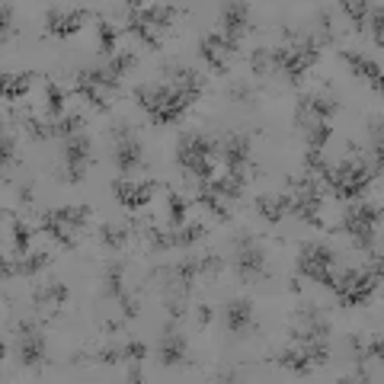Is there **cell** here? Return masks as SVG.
Returning <instances> with one entry per match:
<instances>
[{
	"label": "cell",
	"instance_id": "cell-1",
	"mask_svg": "<svg viewBox=\"0 0 384 384\" xmlns=\"http://www.w3.org/2000/svg\"><path fill=\"white\" fill-rule=\"evenodd\" d=\"M378 285H381V253H375L372 266L356 272V279H352V285L346 292H336V304H340V308H359V304L372 301V295L378 292Z\"/></svg>",
	"mask_w": 384,
	"mask_h": 384
},
{
	"label": "cell",
	"instance_id": "cell-2",
	"mask_svg": "<svg viewBox=\"0 0 384 384\" xmlns=\"http://www.w3.org/2000/svg\"><path fill=\"white\" fill-rule=\"evenodd\" d=\"M112 157H116V167L122 176H128L138 167H144L141 138L134 134V128H128V125L112 128Z\"/></svg>",
	"mask_w": 384,
	"mask_h": 384
},
{
	"label": "cell",
	"instance_id": "cell-3",
	"mask_svg": "<svg viewBox=\"0 0 384 384\" xmlns=\"http://www.w3.org/2000/svg\"><path fill=\"white\" fill-rule=\"evenodd\" d=\"M234 269L241 282H256L266 276V253L256 247V237L241 234L234 243Z\"/></svg>",
	"mask_w": 384,
	"mask_h": 384
},
{
	"label": "cell",
	"instance_id": "cell-4",
	"mask_svg": "<svg viewBox=\"0 0 384 384\" xmlns=\"http://www.w3.org/2000/svg\"><path fill=\"white\" fill-rule=\"evenodd\" d=\"M17 356L26 368H42L49 362V346H45V333L42 326L26 320L17 330Z\"/></svg>",
	"mask_w": 384,
	"mask_h": 384
},
{
	"label": "cell",
	"instance_id": "cell-5",
	"mask_svg": "<svg viewBox=\"0 0 384 384\" xmlns=\"http://www.w3.org/2000/svg\"><path fill=\"white\" fill-rule=\"evenodd\" d=\"M112 192H116V199L125 205L128 211H138L141 205H148L150 195L157 192V183L154 180H148V183H128L125 176H119V180H112Z\"/></svg>",
	"mask_w": 384,
	"mask_h": 384
},
{
	"label": "cell",
	"instance_id": "cell-6",
	"mask_svg": "<svg viewBox=\"0 0 384 384\" xmlns=\"http://www.w3.org/2000/svg\"><path fill=\"white\" fill-rule=\"evenodd\" d=\"M157 359H160V365H167V368L186 365V336L176 333V324L164 326V336H160V346H157Z\"/></svg>",
	"mask_w": 384,
	"mask_h": 384
},
{
	"label": "cell",
	"instance_id": "cell-7",
	"mask_svg": "<svg viewBox=\"0 0 384 384\" xmlns=\"http://www.w3.org/2000/svg\"><path fill=\"white\" fill-rule=\"evenodd\" d=\"M225 326L234 336H243L253 330V301L250 298H231L225 304Z\"/></svg>",
	"mask_w": 384,
	"mask_h": 384
},
{
	"label": "cell",
	"instance_id": "cell-8",
	"mask_svg": "<svg viewBox=\"0 0 384 384\" xmlns=\"http://www.w3.org/2000/svg\"><path fill=\"white\" fill-rule=\"evenodd\" d=\"M218 160L225 167H237V164H250V134H241V132H231L221 138V154Z\"/></svg>",
	"mask_w": 384,
	"mask_h": 384
},
{
	"label": "cell",
	"instance_id": "cell-9",
	"mask_svg": "<svg viewBox=\"0 0 384 384\" xmlns=\"http://www.w3.org/2000/svg\"><path fill=\"white\" fill-rule=\"evenodd\" d=\"M221 26H225V39L237 42L247 29H250V7L247 3H225L221 7Z\"/></svg>",
	"mask_w": 384,
	"mask_h": 384
},
{
	"label": "cell",
	"instance_id": "cell-10",
	"mask_svg": "<svg viewBox=\"0 0 384 384\" xmlns=\"http://www.w3.org/2000/svg\"><path fill=\"white\" fill-rule=\"evenodd\" d=\"M164 77H167V84L173 87V90H180L183 96H189L192 103L202 96V77L192 71V67H164Z\"/></svg>",
	"mask_w": 384,
	"mask_h": 384
},
{
	"label": "cell",
	"instance_id": "cell-11",
	"mask_svg": "<svg viewBox=\"0 0 384 384\" xmlns=\"http://www.w3.org/2000/svg\"><path fill=\"white\" fill-rule=\"evenodd\" d=\"M342 64H349L352 74H359L362 80H368L372 84V90L381 93V64L372 58H362V55H356V51H340Z\"/></svg>",
	"mask_w": 384,
	"mask_h": 384
},
{
	"label": "cell",
	"instance_id": "cell-12",
	"mask_svg": "<svg viewBox=\"0 0 384 384\" xmlns=\"http://www.w3.org/2000/svg\"><path fill=\"white\" fill-rule=\"evenodd\" d=\"M125 10H128V19H125L128 33H132L134 39H141L150 51H157L160 49V39H157V33H154V29H150V26L141 19V13H138V10H141V3H128Z\"/></svg>",
	"mask_w": 384,
	"mask_h": 384
},
{
	"label": "cell",
	"instance_id": "cell-13",
	"mask_svg": "<svg viewBox=\"0 0 384 384\" xmlns=\"http://www.w3.org/2000/svg\"><path fill=\"white\" fill-rule=\"evenodd\" d=\"M77 84H90L103 93H116L122 77H116L109 67H87V71H77Z\"/></svg>",
	"mask_w": 384,
	"mask_h": 384
},
{
	"label": "cell",
	"instance_id": "cell-14",
	"mask_svg": "<svg viewBox=\"0 0 384 384\" xmlns=\"http://www.w3.org/2000/svg\"><path fill=\"white\" fill-rule=\"evenodd\" d=\"M288 209H292V195H259L256 199V211L269 225H279L282 218H288Z\"/></svg>",
	"mask_w": 384,
	"mask_h": 384
},
{
	"label": "cell",
	"instance_id": "cell-15",
	"mask_svg": "<svg viewBox=\"0 0 384 384\" xmlns=\"http://www.w3.org/2000/svg\"><path fill=\"white\" fill-rule=\"evenodd\" d=\"M276 362L285 368V372H295V375L308 378L311 372H314V362L308 359V352L301 349V346H288V349H282L276 356Z\"/></svg>",
	"mask_w": 384,
	"mask_h": 384
},
{
	"label": "cell",
	"instance_id": "cell-16",
	"mask_svg": "<svg viewBox=\"0 0 384 384\" xmlns=\"http://www.w3.org/2000/svg\"><path fill=\"white\" fill-rule=\"evenodd\" d=\"M90 154H93V144L87 134H74V138L61 141V160H67V164H87L90 167Z\"/></svg>",
	"mask_w": 384,
	"mask_h": 384
},
{
	"label": "cell",
	"instance_id": "cell-17",
	"mask_svg": "<svg viewBox=\"0 0 384 384\" xmlns=\"http://www.w3.org/2000/svg\"><path fill=\"white\" fill-rule=\"evenodd\" d=\"M67 285L64 282H49V285H42V288H35L33 292V304L39 311L42 308H64L67 304Z\"/></svg>",
	"mask_w": 384,
	"mask_h": 384
},
{
	"label": "cell",
	"instance_id": "cell-18",
	"mask_svg": "<svg viewBox=\"0 0 384 384\" xmlns=\"http://www.w3.org/2000/svg\"><path fill=\"white\" fill-rule=\"evenodd\" d=\"M35 231H42V234L55 237V241H58L61 247H67V250H71V247H77V243H74V234H71V227L61 225V221H55V218H51V211H45V215L39 218Z\"/></svg>",
	"mask_w": 384,
	"mask_h": 384
},
{
	"label": "cell",
	"instance_id": "cell-19",
	"mask_svg": "<svg viewBox=\"0 0 384 384\" xmlns=\"http://www.w3.org/2000/svg\"><path fill=\"white\" fill-rule=\"evenodd\" d=\"M51 218L61 221V225H67L71 231H77V227H84L87 221H90L93 211L87 209V205H64V209H51Z\"/></svg>",
	"mask_w": 384,
	"mask_h": 384
},
{
	"label": "cell",
	"instance_id": "cell-20",
	"mask_svg": "<svg viewBox=\"0 0 384 384\" xmlns=\"http://www.w3.org/2000/svg\"><path fill=\"white\" fill-rule=\"evenodd\" d=\"M35 80V71H26V74H3V100L7 103H17L19 96H26L29 84Z\"/></svg>",
	"mask_w": 384,
	"mask_h": 384
},
{
	"label": "cell",
	"instance_id": "cell-21",
	"mask_svg": "<svg viewBox=\"0 0 384 384\" xmlns=\"http://www.w3.org/2000/svg\"><path fill=\"white\" fill-rule=\"evenodd\" d=\"M141 13V19L150 26V29H167L170 23H173V13H176V7H164V3H154V7H141L138 10Z\"/></svg>",
	"mask_w": 384,
	"mask_h": 384
},
{
	"label": "cell",
	"instance_id": "cell-22",
	"mask_svg": "<svg viewBox=\"0 0 384 384\" xmlns=\"http://www.w3.org/2000/svg\"><path fill=\"white\" fill-rule=\"evenodd\" d=\"M125 295V266L122 263H109L106 266V298L119 301Z\"/></svg>",
	"mask_w": 384,
	"mask_h": 384
},
{
	"label": "cell",
	"instance_id": "cell-23",
	"mask_svg": "<svg viewBox=\"0 0 384 384\" xmlns=\"http://www.w3.org/2000/svg\"><path fill=\"white\" fill-rule=\"evenodd\" d=\"M77 362H100V365H119V362H125V346H119V342H109L106 349H100V352H90V356H77Z\"/></svg>",
	"mask_w": 384,
	"mask_h": 384
},
{
	"label": "cell",
	"instance_id": "cell-24",
	"mask_svg": "<svg viewBox=\"0 0 384 384\" xmlns=\"http://www.w3.org/2000/svg\"><path fill=\"white\" fill-rule=\"evenodd\" d=\"M202 189V186H199ZM209 189L215 192V195H221V199H241L243 195V183H237L234 176H227V173H221V176H215L209 183Z\"/></svg>",
	"mask_w": 384,
	"mask_h": 384
},
{
	"label": "cell",
	"instance_id": "cell-25",
	"mask_svg": "<svg viewBox=\"0 0 384 384\" xmlns=\"http://www.w3.org/2000/svg\"><path fill=\"white\" fill-rule=\"evenodd\" d=\"M51 128H55V138H74V134H80V128H84V116L80 112H71V116H61V119H51Z\"/></svg>",
	"mask_w": 384,
	"mask_h": 384
},
{
	"label": "cell",
	"instance_id": "cell-26",
	"mask_svg": "<svg viewBox=\"0 0 384 384\" xmlns=\"http://www.w3.org/2000/svg\"><path fill=\"white\" fill-rule=\"evenodd\" d=\"M195 202H199L202 209H209L218 221H227V218H231V215H227V209H225V202H221V195H215L209 186H202L199 195H195Z\"/></svg>",
	"mask_w": 384,
	"mask_h": 384
},
{
	"label": "cell",
	"instance_id": "cell-27",
	"mask_svg": "<svg viewBox=\"0 0 384 384\" xmlns=\"http://www.w3.org/2000/svg\"><path fill=\"white\" fill-rule=\"evenodd\" d=\"M100 241L103 247H109V250H122L128 243V227L122 225H103L100 227Z\"/></svg>",
	"mask_w": 384,
	"mask_h": 384
},
{
	"label": "cell",
	"instance_id": "cell-28",
	"mask_svg": "<svg viewBox=\"0 0 384 384\" xmlns=\"http://www.w3.org/2000/svg\"><path fill=\"white\" fill-rule=\"evenodd\" d=\"M170 234H173V247H192V243H199L205 237V225H189L186 221L183 227H176Z\"/></svg>",
	"mask_w": 384,
	"mask_h": 384
},
{
	"label": "cell",
	"instance_id": "cell-29",
	"mask_svg": "<svg viewBox=\"0 0 384 384\" xmlns=\"http://www.w3.org/2000/svg\"><path fill=\"white\" fill-rule=\"evenodd\" d=\"M330 134H333L330 122H308V150H324Z\"/></svg>",
	"mask_w": 384,
	"mask_h": 384
},
{
	"label": "cell",
	"instance_id": "cell-30",
	"mask_svg": "<svg viewBox=\"0 0 384 384\" xmlns=\"http://www.w3.org/2000/svg\"><path fill=\"white\" fill-rule=\"evenodd\" d=\"M144 237H148V243H150V250H154V253H164V250L173 247V234H170L167 227L148 225V227H144Z\"/></svg>",
	"mask_w": 384,
	"mask_h": 384
},
{
	"label": "cell",
	"instance_id": "cell-31",
	"mask_svg": "<svg viewBox=\"0 0 384 384\" xmlns=\"http://www.w3.org/2000/svg\"><path fill=\"white\" fill-rule=\"evenodd\" d=\"M29 243H33V231L26 227L23 218L13 215V250H17V256H26V253H29Z\"/></svg>",
	"mask_w": 384,
	"mask_h": 384
},
{
	"label": "cell",
	"instance_id": "cell-32",
	"mask_svg": "<svg viewBox=\"0 0 384 384\" xmlns=\"http://www.w3.org/2000/svg\"><path fill=\"white\" fill-rule=\"evenodd\" d=\"M340 10H342V13H346V17L352 19V26H356L359 33L365 29V17H368V10H372L368 3H362V0H342V3H340Z\"/></svg>",
	"mask_w": 384,
	"mask_h": 384
},
{
	"label": "cell",
	"instance_id": "cell-33",
	"mask_svg": "<svg viewBox=\"0 0 384 384\" xmlns=\"http://www.w3.org/2000/svg\"><path fill=\"white\" fill-rule=\"evenodd\" d=\"M26 132L33 134V141H51V138H55V128H51V119H35V116H26Z\"/></svg>",
	"mask_w": 384,
	"mask_h": 384
},
{
	"label": "cell",
	"instance_id": "cell-34",
	"mask_svg": "<svg viewBox=\"0 0 384 384\" xmlns=\"http://www.w3.org/2000/svg\"><path fill=\"white\" fill-rule=\"evenodd\" d=\"M301 253L311 256L314 263H320V266H333V263H336V253L330 250L326 243H301Z\"/></svg>",
	"mask_w": 384,
	"mask_h": 384
},
{
	"label": "cell",
	"instance_id": "cell-35",
	"mask_svg": "<svg viewBox=\"0 0 384 384\" xmlns=\"http://www.w3.org/2000/svg\"><path fill=\"white\" fill-rule=\"evenodd\" d=\"M74 93L80 96V100L90 103L93 109H100V112H109V100H106V93H103V90H96V87H90V84H77Z\"/></svg>",
	"mask_w": 384,
	"mask_h": 384
},
{
	"label": "cell",
	"instance_id": "cell-36",
	"mask_svg": "<svg viewBox=\"0 0 384 384\" xmlns=\"http://www.w3.org/2000/svg\"><path fill=\"white\" fill-rule=\"evenodd\" d=\"M45 263H49V253H29V256L17 259V276H35V272H42Z\"/></svg>",
	"mask_w": 384,
	"mask_h": 384
},
{
	"label": "cell",
	"instance_id": "cell-37",
	"mask_svg": "<svg viewBox=\"0 0 384 384\" xmlns=\"http://www.w3.org/2000/svg\"><path fill=\"white\" fill-rule=\"evenodd\" d=\"M87 17H90V10H84V7H80V10H71V13L64 17V23H61L58 39H71V35H74L77 29L87 23Z\"/></svg>",
	"mask_w": 384,
	"mask_h": 384
},
{
	"label": "cell",
	"instance_id": "cell-38",
	"mask_svg": "<svg viewBox=\"0 0 384 384\" xmlns=\"http://www.w3.org/2000/svg\"><path fill=\"white\" fill-rule=\"evenodd\" d=\"M167 202H170V231H176V227L186 225V202L176 192H167Z\"/></svg>",
	"mask_w": 384,
	"mask_h": 384
},
{
	"label": "cell",
	"instance_id": "cell-39",
	"mask_svg": "<svg viewBox=\"0 0 384 384\" xmlns=\"http://www.w3.org/2000/svg\"><path fill=\"white\" fill-rule=\"evenodd\" d=\"M87 170H90L87 164H67V160H61L58 180H61V183H71V186H74V183H80V180L87 176Z\"/></svg>",
	"mask_w": 384,
	"mask_h": 384
},
{
	"label": "cell",
	"instance_id": "cell-40",
	"mask_svg": "<svg viewBox=\"0 0 384 384\" xmlns=\"http://www.w3.org/2000/svg\"><path fill=\"white\" fill-rule=\"evenodd\" d=\"M45 93H49V119H61V112H64V90L49 80Z\"/></svg>",
	"mask_w": 384,
	"mask_h": 384
},
{
	"label": "cell",
	"instance_id": "cell-41",
	"mask_svg": "<svg viewBox=\"0 0 384 384\" xmlns=\"http://www.w3.org/2000/svg\"><path fill=\"white\" fill-rule=\"evenodd\" d=\"M199 55H202L205 61H209V67H211V71H218V74H225V71H227L225 55H218V51L211 49V45L205 42V39H199Z\"/></svg>",
	"mask_w": 384,
	"mask_h": 384
},
{
	"label": "cell",
	"instance_id": "cell-42",
	"mask_svg": "<svg viewBox=\"0 0 384 384\" xmlns=\"http://www.w3.org/2000/svg\"><path fill=\"white\" fill-rule=\"evenodd\" d=\"M100 51L103 55H109V58H112V55H116V29H112V23H106V19H100Z\"/></svg>",
	"mask_w": 384,
	"mask_h": 384
},
{
	"label": "cell",
	"instance_id": "cell-43",
	"mask_svg": "<svg viewBox=\"0 0 384 384\" xmlns=\"http://www.w3.org/2000/svg\"><path fill=\"white\" fill-rule=\"evenodd\" d=\"M183 112H186V106H164L160 112L150 116V122H154V125H173V122L183 119Z\"/></svg>",
	"mask_w": 384,
	"mask_h": 384
},
{
	"label": "cell",
	"instance_id": "cell-44",
	"mask_svg": "<svg viewBox=\"0 0 384 384\" xmlns=\"http://www.w3.org/2000/svg\"><path fill=\"white\" fill-rule=\"evenodd\" d=\"M106 67H109V71H112L116 77H122L125 71H132V67H134V55H132V51H119V55H112V58H109Z\"/></svg>",
	"mask_w": 384,
	"mask_h": 384
},
{
	"label": "cell",
	"instance_id": "cell-45",
	"mask_svg": "<svg viewBox=\"0 0 384 384\" xmlns=\"http://www.w3.org/2000/svg\"><path fill=\"white\" fill-rule=\"evenodd\" d=\"M221 266H225V263H221L218 253H205V256H199V272H202V276L215 279L218 272H221Z\"/></svg>",
	"mask_w": 384,
	"mask_h": 384
},
{
	"label": "cell",
	"instance_id": "cell-46",
	"mask_svg": "<svg viewBox=\"0 0 384 384\" xmlns=\"http://www.w3.org/2000/svg\"><path fill=\"white\" fill-rule=\"evenodd\" d=\"M13 39V7L3 3L0 7V42H10Z\"/></svg>",
	"mask_w": 384,
	"mask_h": 384
},
{
	"label": "cell",
	"instance_id": "cell-47",
	"mask_svg": "<svg viewBox=\"0 0 384 384\" xmlns=\"http://www.w3.org/2000/svg\"><path fill=\"white\" fill-rule=\"evenodd\" d=\"M64 10H58V7H51L49 13H45V33L49 35H55V39H58V33H61V23H64Z\"/></svg>",
	"mask_w": 384,
	"mask_h": 384
},
{
	"label": "cell",
	"instance_id": "cell-48",
	"mask_svg": "<svg viewBox=\"0 0 384 384\" xmlns=\"http://www.w3.org/2000/svg\"><path fill=\"white\" fill-rule=\"evenodd\" d=\"M250 67L256 71L259 77H266V74H272V67H269V49H256L250 55Z\"/></svg>",
	"mask_w": 384,
	"mask_h": 384
},
{
	"label": "cell",
	"instance_id": "cell-49",
	"mask_svg": "<svg viewBox=\"0 0 384 384\" xmlns=\"http://www.w3.org/2000/svg\"><path fill=\"white\" fill-rule=\"evenodd\" d=\"M116 304H119V311H122V317H125V320H134V317H138V311H141V308H138V298H134L132 292H125Z\"/></svg>",
	"mask_w": 384,
	"mask_h": 384
},
{
	"label": "cell",
	"instance_id": "cell-50",
	"mask_svg": "<svg viewBox=\"0 0 384 384\" xmlns=\"http://www.w3.org/2000/svg\"><path fill=\"white\" fill-rule=\"evenodd\" d=\"M0 150H3V167H13V164H17V138H13V134H3V138H0Z\"/></svg>",
	"mask_w": 384,
	"mask_h": 384
},
{
	"label": "cell",
	"instance_id": "cell-51",
	"mask_svg": "<svg viewBox=\"0 0 384 384\" xmlns=\"http://www.w3.org/2000/svg\"><path fill=\"white\" fill-rule=\"evenodd\" d=\"M372 13V35H375V45H384V17H381V7L368 10Z\"/></svg>",
	"mask_w": 384,
	"mask_h": 384
},
{
	"label": "cell",
	"instance_id": "cell-52",
	"mask_svg": "<svg viewBox=\"0 0 384 384\" xmlns=\"http://www.w3.org/2000/svg\"><path fill=\"white\" fill-rule=\"evenodd\" d=\"M144 356H148V346L144 342H138V340H132V342H125V362H144Z\"/></svg>",
	"mask_w": 384,
	"mask_h": 384
},
{
	"label": "cell",
	"instance_id": "cell-53",
	"mask_svg": "<svg viewBox=\"0 0 384 384\" xmlns=\"http://www.w3.org/2000/svg\"><path fill=\"white\" fill-rule=\"evenodd\" d=\"M231 100H234V103H250L253 90L247 84H234V87H231Z\"/></svg>",
	"mask_w": 384,
	"mask_h": 384
},
{
	"label": "cell",
	"instance_id": "cell-54",
	"mask_svg": "<svg viewBox=\"0 0 384 384\" xmlns=\"http://www.w3.org/2000/svg\"><path fill=\"white\" fill-rule=\"evenodd\" d=\"M365 356H368V362L372 359H381V333H375L372 340H368V346H365Z\"/></svg>",
	"mask_w": 384,
	"mask_h": 384
},
{
	"label": "cell",
	"instance_id": "cell-55",
	"mask_svg": "<svg viewBox=\"0 0 384 384\" xmlns=\"http://www.w3.org/2000/svg\"><path fill=\"white\" fill-rule=\"evenodd\" d=\"M125 381H132V384H138V381H144V372H141V362H128V372H125Z\"/></svg>",
	"mask_w": 384,
	"mask_h": 384
},
{
	"label": "cell",
	"instance_id": "cell-56",
	"mask_svg": "<svg viewBox=\"0 0 384 384\" xmlns=\"http://www.w3.org/2000/svg\"><path fill=\"white\" fill-rule=\"evenodd\" d=\"M0 276H3V282H10V279L17 276V259L3 256V263H0Z\"/></svg>",
	"mask_w": 384,
	"mask_h": 384
},
{
	"label": "cell",
	"instance_id": "cell-57",
	"mask_svg": "<svg viewBox=\"0 0 384 384\" xmlns=\"http://www.w3.org/2000/svg\"><path fill=\"white\" fill-rule=\"evenodd\" d=\"M211 324V308L209 304H199V326H209Z\"/></svg>",
	"mask_w": 384,
	"mask_h": 384
},
{
	"label": "cell",
	"instance_id": "cell-58",
	"mask_svg": "<svg viewBox=\"0 0 384 384\" xmlns=\"http://www.w3.org/2000/svg\"><path fill=\"white\" fill-rule=\"evenodd\" d=\"M211 381H241V375H234V372H218V375H211Z\"/></svg>",
	"mask_w": 384,
	"mask_h": 384
},
{
	"label": "cell",
	"instance_id": "cell-59",
	"mask_svg": "<svg viewBox=\"0 0 384 384\" xmlns=\"http://www.w3.org/2000/svg\"><path fill=\"white\" fill-rule=\"evenodd\" d=\"M19 202H23V205H29V202H33V183H26L23 189H19Z\"/></svg>",
	"mask_w": 384,
	"mask_h": 384
}]
</instances>
